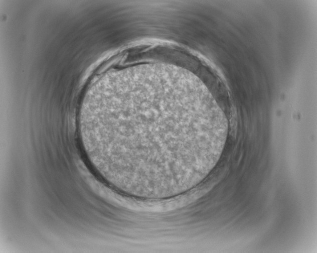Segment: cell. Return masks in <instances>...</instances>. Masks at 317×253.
<instances>
[{"mask_svg": "<svg viewBox=\"0 0 317 253\" xmlns=\"http://www.w3.org/2000/svg\"><path fill=\"white\" fill-rule=\"evenodd\" d=\"M78 128L97 172L121 192L163 199L194 187L219 161L228 124L189 71L154 64L108 72L88 89Z\"/></svg>", "mask_w": 317, "mask_h": 253, "instance_id": "1", "label": "cell"}]
</instances>
